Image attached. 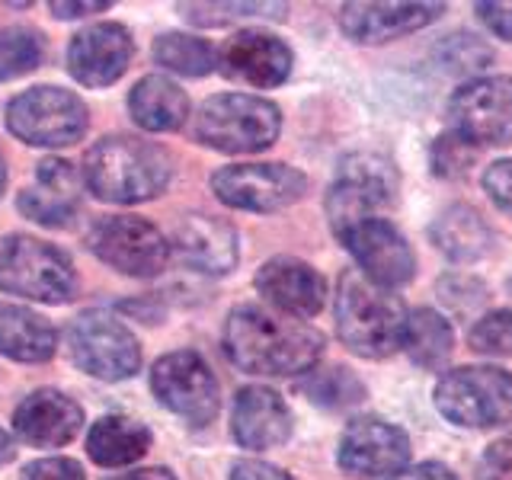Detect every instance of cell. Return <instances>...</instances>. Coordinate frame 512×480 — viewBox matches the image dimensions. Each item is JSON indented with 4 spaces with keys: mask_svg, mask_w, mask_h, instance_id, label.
Returning <instances> with one entry per match:
<instances>
[{
    "mask_svg": "<svg viewBox=\"0 0 512 480\" xmlns=\"http://www.w3.org/2000/svg\"><path fill=\"white\" fill-rule=\"evenodd\" d=\"M176 256L202 276H228L237 266V231L212 215H186L173 231Z\"/></svg>",
    "mask_w": 512,
    "mask_h": 480,
    "instance_id": "ffe728a7",
    "label": "cell"
},
{
    "mask_svg": "<svg viewBox=\"0 0 512 480\" xmlns=\"http://www.w3.org/2000/svg\"><path fill=\"white\" fill-rule=\"evenodd\" d=\"M429 157H432V170H436V176H442V180H455V176H464L471 170L477 148L471 141H464L461 135L445 132L432 141Z\"/></svg>",
    "mask_w": 512,
    "mask_h": 480,
    "instance_id": "836d02e7",
    "label": "cell"
},
{
    "mask_svg": "<svg viewBox=\"0 0 512 480\" xmlns=\"http://www.w3.org/2000/svg\"><path fill=\"white\" fill-rule=\"evenodd\" d=\"M20 480H87L74 458H42L32 461Z\"/></svg>",
    "mask_w": 512,
    "mask_h": 480,
    "instance_id": "8d00e7d4",
    "label": "cell"
},
{
    "mask_svg": "<svg viewBox=\"0 0 512 480\" xmlns=\"http://www.w3.org/2000/svg\"><path fill=\"white\" fill-rule=\"evenodd\" d=\"M282 132L279 106L250 93H218L196 116V138L224 154H256L276 144Z\"/></svg>",
    "mask_w": 512,
    "mask_h": 480,
    "instance_id": "277c9868",
    "label": "cell"
},
{
    "mask_svg": "<svg viewBox=\"0 0 512 480\" xmlns=\"http://www.w3.org/2000/svg\"><path fill=\"white\" fill-rule=\"evenodd\" d=\"M87 125L84 100L64 87H32L7 106V128L32 148H71Z\"/></svg>",
    "mask_w": 512,
    "mask_h": 480,
    "instance_id": "ba28073f",
    "label": "cell"
},
{
    "mask_svg": "<svg viewBox=\"0 0 512 480\" xmlns=\"http://www.w3.org/2000/svg\"><path fill=\"white\" fill-rule=\"evenodd\" d=\"M13 429L26 445L58 448L68 445L84 429V410L77 400L55 388H39L13 410Z\"/></svg>",
    "mask_w": 512,
    "mask_h": 480,
    "instance_id": "d6986e66",
    "label": "cell"
},
{
    "mask_svg": "<svg viewBox=\"0 0 512 480\" xmlns=\"http://www.w3.org/2000/svg\"><path fill=\"white\" fill-rule=\"evenodd\" d=\"M87 247L100 263L135 279L157 276L170 260L167 237L138 215L100 218L87 234Z\"/></svg>",
    "mask_w": 512,
    "mask_h": 480,
    "instance_id": "30bf717a",
    "label": "cell"
},
{
    "mask_svg": "<svg viewBox=\"0 0 512 480\" xmlns=\"http://www.w3.org/2000/svg\"><path fill=\"white\" fill-rule=\"evenodd\" d=\"M391 480H455V474L439 461H423V464H413V468L397 471Z\"/></svg>",
    "mask_w": 512,
    "mask_h": 480,
    "instance_id": "60d3db41",
    "label": "cell"
},
{
    "mask_svg": "<svg viewBox=\"0 0 512 480\" xmlns=\"http://www.w3.org/2000/svg\"><path fill=\"white\" fill-rule=\"evenodd\" d=\"M68 352L77 368L100 381H125L138 372L141 346L119 317L87 311L68 327Z\"/></svg>",
    "mask_w": 512,
    "mask_h": 480,
    "instance_id": "9c48e42d",
    "label": "cell"
},
{
    "mask_svg": "<svg viewBox=\"0 0 512 480\" xmlns=\"http://www.w3.org/2000/svg\"><path fill=\"white\" fill-rule=\"evenodd\" d=\"M468 343L480 356H512V311H490L468 333Z\"/></svg>",
    "mask_w": 512,
    "mask_h": 480,
    "instance_id": "d6a6232c",
    "label": "cell"
},
{
    "mask_svg": "<svg viewBox=\"0 0 512 480\" xmlns=\"http://www.w3.org/2000/svg\"><path fill=\"white\" fill-rule=\"evenodd\" d=\"M346 250L356 256L359 272L375 285L397 288L413 279L416 256L407 244V237L400 234L391 221L384 218H368L356 228H349L343 237Z\"/></svg>",
    "mask_w": 512,
    "mask_h": 480,
    "instance_id": "5bb4252c",
    "label": "cell"
},
{
    "mask_svg": "<svg viewBox=\"0 0 512 480\" xmlns=\"http://www.w3.org/2000/svg\"><path fill=\"white\" fill-rule=\"evenodd\" d=\"M477 480H512V436L496 439L480 458Z\"/></svg>",
    "mask_w": 512,
    "mask_h": 480,
    "instance_id": "d590c367",
    "label": "cell"
},
{
    "mask_svg": "<svg viewBox=\"0 0 512 480\" xmlns=\"http://www.w3.org/2000/svg\"><path fill=\"white\" fill-rule=\"evenodd\" d=\"M16 458V448H13V439L7 436L4 429H0V464H7Z\"/></svg>",
    "mask_w": 512,
    "mask_h": 480,
    "instance_id": "ee69618b",
    "label": "cell"
},
{
    "mask_svg": "<svg viewBox=\"0 0 512 480\" xmlns=\"http://www.w3.org/2000/svg\"><path fill=\"white\" fill-rule=\"evenodd\" d=\"M477 16L500 39L512 42V4H500V0H484V4H477Z\"/></svg>",
    "mask_w": 512,
    "mask_h": 480,
    "instance_id": "f35d334b",
    "label": "cell"
},
{
    "mask_svg": "<svg viewBox=\"0 0 512 480\" xmlns=\"http://www.w3.org/2000/svg\"><path fill=\"white\" fill-rule=\"evenodd\" d=\"M109 480H176L167 468H141L132 474H119V477H109Z\"/></svg>",
    "mask_w": 512,
    "mask_h": 480,
    "instance_id": "7bdbcfd3",
    "label": "cell"
},
{
    "mask_svg": "<svg viewBox=\"0 0 512 480\" xmlns=\"http://www.w3.org/2000/svg\"><path fill=\"white\" fill-rule=\"evenodd\" d=\"M55 349L58 333L42 314L0 301V356L16 362H48Z\"/></svg>",
    "mask_w": 512,
    "mask_h": 480,
    "instance_id": "cb8c5ba5",
    "label": "cell"
},
{
    "mask_svg": "<svg viewBox=\"0 0 512 480\" xmlns=\"http://www.w3.org/2000/svg\"><path fill=\"white\" fill-rule=\"evenodd\" d=\"M170 176V154L144 138L109 135L84 154V183L103 202H151L170 186Z\"/></svg>",
    "mask_w": 512,
    "mask_h": 480,
    "instance_id": "7a4b0ae2",
    "label": "cell"
},
{
    "mask_svg": "<svg viewBox=\"0 0 512 480\" xmlns=\"http://www.w3.org/2000/svg\"><path fill=\"white\" fill-rule=\"evenodd\" d=\"M298 388L308 394L311 404L327 407V410H346L352 404H359V400H365V384L343 365L317 368L308 378H301Z\"/></svg>",
    "mask_w": 512,
    "mask_h": 480,
    "instance_id": "f546056e",
    "label": "cell"
},
{
    "mask_svg": "<svg viewBox=\"0 0 512 480\" xmlns=\"http://www.w3.org/2000/svg\"><path fill=\"white\" fill-rule=\"evenodd\" d=\"M231 480H292V477H288L282 468H276V464L244 458L231 468Z\"/></svg>",
    "mask_w": 512,
    "mask_h": 480,
    "instance_id": "ab89813d",
    "label": "cell"
},
{
    "mask_svg": "<svg viewBox=\"0 0 512 480\" xmlns=\"http://www.w3.org/2000/svg\"><path fill=\"white\" fill-rule=\"evenodd\" d=\"M484 189L487 196L512 215V157L509 160H496L484 173Z\"/></svg>",
    "mask_w": 512,
    "mask_h": 480,
    "instance_id": "74e56055",
    "label": "cell"
},
{
    "mask_svg": "<svg viewBox=\"0 0 512 480\" xmlns=\"http://www.w3.org/2000/svg\"><path fill=\"white\" fill-rule=\"evenodd\" d=\"M128 109L148 132H176L189 116V96L170 77L148 74L128 93Z\"/></svg>",
    "mask_w": 512,
    "mask_h": 480,
    "instance_id": "484cf974",
    "label": "cell"
},
{
    "mask_svg": "<svg viewBox=\"0 0 512 480\" xmlns=\"http://www.w3.org/2000/svg\"><path fill=\"white\" fill-rule=\"evenodd\" d=\"M256 288L269 304L292 317H314L327 301L324 276L295 256H276L263 263V269L256 272Z\"/></svg>",
    "mask_w": 512,
    "mask_h": 480,
    "instance_id": "44dd1931",
    "label": "cell"
},
{
    "mask_svg": "<svg viewBox=\"0 0 512 480\" xmlns=\"http://www.w3.org/2000/svg\"><path fill=\"white\" fill-rule=\"evenodd\" d=\"M221 71L250 87H279L292 74V48L263 29H244L224 42L218 55Z\"/></svg>",
    "mask_w": 512,
    "mask_h": 480,
    "instance_id": "e0dca14e",
    "label": "cell"
},
{
    "mask_svg": "<svg viewBox=\"0 0 512 480\" xmlns=\"http://www.w3.org/2000/svg\"><path fill=\"white\" fill-rule=\"evenodd\" d=\"M455 346V333L452 324L432 308H416L407 317V330H404V349L407 356L423 365V368H439L445 359L452 356Z\"/></svg>",
    "mask_w": 512,
    "mask_h": 480,
    "instance_id": "83f0119b",
    "label": "cell"
},
{
    "mask_svg": "<svg viewBox=\"0 0 512 480\" xmlns=\"http://www.w3.org/2000/svg\"><path fill=\"white\" fill-rule=\"evenodd\" d=\"M0 288L42 304H64L77 292V269L71 256L48 240L13 234L0 240Z\"/></svg>",
    "mask_w": 512,
    "mask_h": 480,
    "instance_id": "5b68a950",
    "label": "cell"
},
{
    "mask_svg": "<svg viewBox=\"0 0 512 480\" xmlns=\"http://www.w3.org/2000/svg\"><path fill=\"white\" fill-rule=\"evenodd\" d=\"M148 448H151V429L119 413L96 420L87 432V455L100 464V468H125V464H135L138 458L148 455Z\"/></svg>",
    "mask_w": 512,
    "mask_h": 480,
    "instance_id": "d4e9b609",
    "label": "cell"
},
{
    "mask_svg": "<svg viewBox=\"0 0 512 480\" xmlns=\"http://www.w3.org/2000/svg\"><path fill=\"white\" fill-rule=\"evenodd\" d=\"M429 237L445 256H452V260H458V263L480 260V256H484L493 244V234L487 228V221L480 218L471 205L445 208V212L432 221Z\"/></svg>",
    "mask_w": 512,
    "mask_h": 480,
    "instance_id": "4316f807",
    "label": "cell"
},
{
    "mask_svg": "<svg viewBox=\"0 0 512 480\" xmlns=\"http://www.w3.org/2000/svg\"><path fill=\"white\" fill-rule=\"evenodd\" d=\"M215 196L244 212H279L308 192V176L288 164H231L212 176Z\"/></svg>",
    "mask_w": 512,
    "mask_h": 480,
    "instance_id": "7c38bea8",
    "label": "cell"
},
{
    "mask_svg": "<svg viewBox=\"0 0 512 480\" xmlns=\"http://www.w3.org/2000/svg\"><path fill=\"white\" fill-rule=\"evenodd\" d=\"M151 391L160 404L180 416V420H186L189 426L212 423L221 407V394L212 368L192 349H180L157 359L151 372Z\"/></svg>",
    "mask_w": 512,
    "mask_h": 480,
    "instance_id": "8fae6325",
    "label": "cell"
},
{
    "mask_svg": "<svg viewBox=\"0 0 512 480\" xmlns=\"http://www.w3.org/2000/svg\"><path fill=\"white\" fill-rule=\"evenodd\" d=\"M109 10V0H87V4H68V0H55L52 13L58 20H74V16H87V13H100Z\"/></svg>",
    "mask_w": 512,
    "mask_h": 480,
    "instance_id": "b9f144b4",
    "label": "cell"
},
{
    "mask_svg": "<svg viewBox=\"0 0 512 480\" xmlns=\"http://www.w3.org/2000/svg\"><path fill=\"white\" fill-rule=\"evenodd\" d=\"M231 429L234 439L244 448H253V452L276 448L292 436V410L272 388L253 384V388H244L234 400Z\"/></svg>",
    "mask_w": 512,
    "mask_h": 480,
    "instance_id": "603a6c76",
    "label": "cell"
},
{
    "mask_svg": "<svg viewBox=\"0 0 512 480\" xmlns=\"http://www.w3.org/2000/svg\"><path fill=\"white\" fill-rule=\"evenodd\" d=\"M183 16L196 26H224L234 20H250V16H263V20H282L285 4H180Z\"/></svg>",
    "mask_w": 512,
    "mask_h": 480,
    "instance_id": "1f68e13d",
    "label": "cell"
},
{
    "mask_svg": "<svg viewBox=\"0 0 512 480\" xmlns=\"http://www.w3.org/2000/svg\"><path fill=\"white\" fill-rule=\"evenodd\" d=\"M445 4H346L340 23L349 39L378 45L439 20Z\"/></svg>",
    "mask_w": 512,
    "mask_h": 480,
    "instance_id": "7402d4cb",
    "label": "cell"
},
{
    "mask_svg": "<svg viewBox=\"0 0 512 480\" xmlns=\"http://www.w3.org/2000/svg\"><path fill=\"white\" fill-rule=\"evenodd\" d=\"M4 189H7V160L0 154V196H4Z\"/></svg>",
    "mask_w": 512,
    "mask_h": 480,
    "instance_id": "f6af8a7d",
    "label": "cell"
},
{
    "mask_svg": "<svg viewBox=\"0 0 512 480\" xmlns=\"http://www.w3.org/2000/svg\"><path fill=\"white\" fill-rule=\"evenodd\" d=\"M410 439L400 426L378 416H356L340 439V468L352 477H381L404 471Z\"/></svg>",
    "mask_w": 512,
    "mask_h": 480,
    "instance_id": "9a60e30c",
    "label": "cell"
},
{
    "mask_svg": "<svg viewBox=\"0 0 512 480\" xmlns=\"http://www.w3.org/2000/svg\"><path fill=\"white\" fill-rule=\"evenodd\" d=\"M324 346L320 330L272 314L260 304H240L224 320V352L250 375L288 378L311 372L324 356Z\"/></svg>",
    "mask_w": 512,
    "mask_h": 480,
    "instance_id": "6da1fadb",
    "label": "cell"
},
{
    "mask_svg": "<svg viewBox=\"0 0 512 480\" xmlns=\"http://www.w3.org/2000/svg\"><path fill=\"white\" fill-rule=\"evenodd\" d=\"M452 132L477 144L512 141V77H474L448 100Z\"/></svg>",
    "mask_w": 512,
    "mask_h": 480,
    "instance_id": "4fadbf2b",
    "label": "cell"
},
{
    "mask_svg": "<svg viewBox=\"0 0 512 480\" xmlns=\"http://www.w3.org/2000/svg\"><path fill=\"white\" fill-rule=\"evenodd\" d=\"M400 176L388 157L372 154V151H359L349 154L336 180L327 192V218L336 237H343L349 228L375 218V212L388 208L397 196Z\"/></svg>",
    "mask_w": 512,
    "mask_h": 480,
    "instance_id": "8992f818",
    "label": "cell"
},
{
    "mask_svg": "<svg viewBox=\"0 0 512 480\" xmlns=\"http://www.w3.org/2000/svg\"><path fill=\"white\" fill-rule=\"evenodd\" d=\"M487 61H490V48L468 36V32H458V36H448L442 42V64L455 74H474L480 68H487Z\"/></svg>",
    "mask_w": 512,
    "mask_h": 480,
    "instance_id": "e575fe53",
    "label": "cell"
},
{
    "mask_svg": "<svg viewBox=\"0 0 512 480\" xmlns=\"http://www.w3.org/2000/svg\"><path fill=\"white\" fill-rule=\"evenodd\" d=\"M154 61L160 68L183 77H205L218 68V52L212 42L199 36H186V32H164L154 42Z\"/></svg>",
    "mask_w": 512,
    "mask_h": 480,
    "instance_id": "f1b7e54d",
    "label": "cell"
},
{
    "mask_svg": "<svg viewBox=\"0 0 512 480\" xmlns=\"http://www.w3.org/2000/svg\"><path fill=\"white\" fill-rule=\"evenodd\" d=\"M16 205L26 218L45 228H68L80 212V176L74 164L45 157L36 170V180L20 192Z\"/></svg>",
    "mask_w": 512,
    "mask_h": 480,
    "instance_id": "ac0fdd59",
    "label": "cell"
},
{
    "mask_svg": "<svg viewBox=\"0 0 512 480\" xmlns=\"http://www.w3.org/2000/svg\"><path fill=\"white\" fill-rule=\"evenodd\" d=\"M407 308L391 288L375 285L359 269H346L336 288V333L362 359H384L404 346Z\"/></svg>",
    "mask_w": 512,
    "mask_h": 480,
    "instance_id": "3957f363",
    "label": "cell"
},
{
    "mask_svg": "<svg viewBox=\"0 0 512 480\" xmlns=\"http://www.w3.org/2000/svg\"><path fill=\"white\" fill-rule=\"evenodd\" d=\"M135 39L122 23H93L68 45V71L84 87H109L125 74Z\"/></svg>",
    "mask_w": 512,
    "mask_h": 480,
    "instance_id": "2e32d148",
    "label": "cell"
},
{
    "mask_svg": "<svg viewBox=\"0 0 512 480\" xmlns=\"http://www.w3.org/2000/svg\"><path fill=\"white\" fill-rule=\"evenodd\" d=\"M436 407L464 429H490L512 420V375L493 365L452 368L436 384Z\"/></svg>",
    "mask_w": 512,
    "mask_h": 480,
    "instance_id": "52a82bcc",
    "label": "cell"
},
{
    "mask_svg": "<svg viewBox=\"0 0 512 480\" xmlns=\"http://www.w3.org/2000/svg\"><path fill=\"white\" fill-rule=\"evenodd\" d=\"M42 58H45L42 32L29 26L0 29V80H13L36 71Z\"/></svg>",
    "mask_w": 512,
    "mask_h": 480,
    "instance_id": "4dcf8cb0",
    "label": "cell"
}]
</instances>
